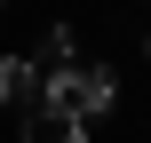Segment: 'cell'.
Returning a JSON list of instances; mask_svg holds the SVG:
<instances>
[{"instance_id": "6da1fadb", "label": "cell", "mask_w": 151, "mask_h": 143, "mask_svg": "<svg viewBox=\"0 0 151 143\" xmlns=\"http://www.w3.org/2000/svg\"><path fill=\"white\" fill-rule=\"evenodd\" d=\"M111 96H119L111 64H80V56H64V64L40 80V103H56V111H72V119H104Z\"/></svg>"}, {"instance_id": "7a4b0ae2", "label": "cell", "mask_w": 151, "mask_h": 143, "mask_svg": "<svg viewBox=\"0 0 151 143\" xmlns=\"http://www.w3.org/2000/svg\"><path fill=\"white\" fill-rule=\"evenodd\" d=\"M24 143H88V119H72L56 103H32L24 111Z\"/></svg>"}, {"instance_id": "3957f363", "label": "cell", "mask_w": 151, "mask_h": 143, "mask_svg": "<svg viewBox=\"0 0 151 143\" xmlns=\"http://www.w3.org/2000/svg\"><path fill=\"white\" fill-rule=\"evenodd\" d=\"M32 80H40V72H32L24 56H0V103H24V96H32Z\"/></svg>"}, {"instance_id": "277c9868", "label": "cell", "mask_w": 151, "mask_h": 143, "mask_svg": "<svg viewBox=\"0 0 151 143\" xmlns=\"http://www.w3.org/2000/svg\"><path fill=\"white\" fill-rule=\"evenodd\" d=\"M0 8H8V0H0Z\"/></svg>"}]
</instances>
